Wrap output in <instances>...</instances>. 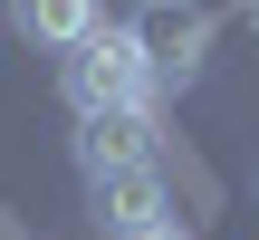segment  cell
<instances>
[{
    "label": "cell",
    "instance_id": "1",
    "mask_svg": "<svg viewBox=\"0 0 259 240\" xmlns=\"http://www.w3.org/2000/svg\"><path fill=\"white\" fill-rule=\"evenodd\" d=\"M58 87H67V106H77V115H106V106H154V67H144L135 29H87V38L67 48Z\"/></svg>",
    "mask_w": 259,
    "mask_h": 240
},
{
    "label": "cell",
    "instance_id": "2",
    "mask_svg": "<svg viewBox=\"0 0 259 240\" xmlns=\"http://www.w3.org/2000/svg\"><path fill=\"white\" fill-rule=\"evenodd\" d=\"M135 48H144V67L163 87H192L202 58H211V10L202 0H144L135 10Z\"/></svg>",
    "mask_w": 259,
    "mask_h": 240
},
{
    "label": "cell",
    "instance_id": "3",
    "mask_svg": "<svg viewBox=\"0 0 259 240\" xmlns=\"http://www.w3.org/2000/svg\"><path fill=\"white\" fill-rule=\"evenodd\" d=\"M163 173L154 164H106V173H87V221L106 240H135V231H163Z\"/></svg>",
    "mask_w": 259,
    "mask_h": 240
},
{
    "label": "cell",
    "instance_id": "4",
    "mask_svg": "<svg viewBox=\"0 0 259 240\" xmlns=\"http://www.w3.org/2000/svg\"><path fill=\"white\" fill-rule=\"evenodd\" d=\"M154 144H163L154 106H106V115H77V164H87V173H106V164H154Z\"/></svg>",
    "mask_w": 259,
    "mask_h": 240
},
{
    "label": "cell",
    "instance_id": "5",
    "mask_svg": "<svg viewBox=\"0 0 259 240\" xmlns=\"http://www.w3.org/2000/svg\"><path fill=\"white\" fill-rule=\"evenodd\" d=\"M10 19H19L29 48H77L96 29V0H10Z\"/></svg>",
    "mask_w": 259,
    "mask_h": 240
},
{
    "label": "cell",
    "instance_id": "6",
    "mask_svg": "<svg viewBox=\"0 0 259 240\" xmlns=\"http://www.w3.org/2000/svg\"><path fill=\"white\" fill-rule=\"evenodd\" d=\"M135 240H183V231H173V221H163V231H135Z\"/></svg>",
    "mask_w": 259,
    "mask_h": 240
},
{
    "label": "cell",
    "instance_id": "7",
    "mask_svg": "<svg viewBox=\"0 0 259 240\" xmlns=\"http://www.w3.org/2000/svg\"><path fill=\"white\" fill-rule=\"evenodd\" d=\"M250 19H259V0H250Z\"/></svg>",
    "mask_w": 259,
    "mask_h": 240
}]
</instances>
